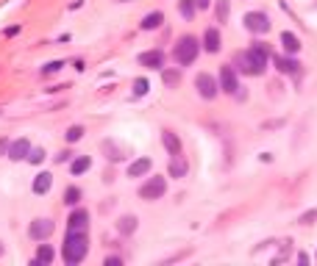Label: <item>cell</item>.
I'll return each mask as SVG.
<instances>
[{
  "instance_id": "1",
  "label": "cell",
  "mask_w": 317,
  "mask_h": 266,
  "mask_svg": "<svg viewBox=\"0 0 317 266\" xmlns=\"http://www.w3.org/2000/svg\"><path fill=\"white\" fill-rule=\"evenodd\" d=\"M267 59H270V50L264 42H256L248 53H240L237 59V70L245 72V75H264L267 70Z\"/></svg>"
},
{
  "instance_id": "2",
  "label": "cell",
  "mask_w": 317,
  "mask_h": 266,
  "mask_svg": "<svg viewBox=\"0 0 317 266\" xmlns=\"http://www.w3.org/2000/svg\"><path fill=\"white\" fill-rule=\"evenodd\" d=\"M86 249H89V238L86 233H67L64 247H61V255H64V263L75 266L86 258Z\"/></svg>"
},
{
  "instance_id": "3",
  "label": "cell",
  "mask_w": 317,
  "mask_h": 266,
  "mask_svg": "<svg viewBox=\"0 0 317 266\" xmlns=\"http://www.w3.org/2000/svg\"><path fill=\"white\" fill-rule=\"evenodd\" d=\"M197 50H200V42H197L195 36H181L178 45H175V50H173V56H175V61H178L181 67H189L192 61L197 59Z\"/></svg>"
},
{
  "instance_id": "4",
  "label": "cell",
  "mask_w": 317,
  "mask_h": 266,
  "mask_svg": "<svg viewBox=\"0 0 317 266\" xmlns=\"http://www.w3.org/2000/svg\"><path fill=\"white\" fill-rule=\"evenodd\" d=\"M164 191H167V180L153 175V177H148V183L139 189V197H142V200H159V197H164Z\"/></svg>"
},
{
  "instance_id": "5",
  "label": "cell",
  "mask_w": 317,
  "mask_h": 266,
  "mask_svg": "<svg viewBox=\"0 0 317 266\" xmlns=\"http://www.w3.org/2000/svg\"><path fill=\"white\" fill-rule=\"evenodd\" d=\"M195 89H197V95L203 97V100H215L220 86H217V81L209 75V72H200V75L195 78Z\"/></svg>"
},
{
  "instance_id": "6",
  "label": "cell",
  "mask_w": 317,
  "mask_h": 266,
  "mask_svg": "<svg viewBox=\"0 0 317 266\" xmlns=\"http://www.w3.org/2000/svg\"><path fill=\"white\" fill-rule=\"evenodd\" d=\"M89 230V213L86 208H75L67 219V233H86Z\"/></svg>"
},
{
  "instance_id": "7",
  "label": "cell",
  "mask_w": 317,
  "mask_h": 266,
  "mask_svg": "<svg viewBox=\"0 0 317 266\" xmlns=\"http://www.w3.org/2000/svg\"><path fill=\"white\" fill-rule=\"evenodd\" d=\"M245 28L251 31V34H267L270 31V17L262 12H251L245 14Z\"/></svg>"
},
{
  "instance_id": "8",
  "label": "cell",
  "mask_w": 317,
  "mask_h": 266,
  "mask_svg": "<svg viewBox=\"0 0 317 266\" xmlns=\"http://www.w3.org/2000/svg\"><path fill=\"white\" fill-rule=\"evenodd\" d=\"M53 233V222L50 219H34L28 227V236L34 238V241H45V238Z\"/></svg>"
},
{
  "instance_id": "9",
  "label": "cell",
  "mask_w": 317,
  "mask_h": 266,
  "mask_svg": "<svg viewBox=\"0 0 317 266\" xmlns=\"http://www.w3.org/2000/svg\"><path fill=\"white\" fill-rule=\"evenodd\" d=\"M220 89L223 92H228V95H237L240 92V83H237V72H234L231 64H226L220 70Z\"/></svg>"
},
{
  "instance_id": "10",
  "label": "cell",
  "mask_w": 317,
  "mask_h": 266,
  "mask_svg": "<svg viewBox=\"0 0 317 266\" xmlns=\"http://www.w3.org/2000/svg\"><path fill=\"white\" fill-rule=\"evenodd\" d=\"M28 153H31V142L28 139H17V142H12L9 144V158L12 161H23V158H28Z\"/></svg>"
},
{
  "instance_id": "11",
  "label": "cell",
  "mask_w": 317,
  "mask_h": 266,
  "mask_svg": "<svg viewBox=\"0 0 317 266\" xmlns=\"http://www.w3.org/2000/svg\"><path fill=\"white\" fill-rule=\"evenodd\" d=\"M139 64L148 67V70H162L164 67V53L162 50H148V53L139 56Z\"/></svg>"
},
{
  "instance_id": "12",
  "label": "cell",
  "mask_w": 317,
  "mask_h": 266,
  "mask_svg": "<svg viewBox=\"0 0 317 266\" xmlns=\"http://www.w3.org/2000/svg\"><path fill=\"white\" fill-rule=\"evenodd\" d=\"M273 61H275V70H278V72H287V75H295V78L300 75V64H298L295 59H284V56H273Z\"/></svg>"
},
{
  "instance_id": "13",
  "label": "cell",
  "mask_w": 317,
  "mask_h": 266,
  "mask_svg": "<svg viewBox=\"0 0 317 266\" xmlns=\"http://www.w3.org/2000/svg\"><path fill=\"white\" fill-rule=\"evenodd\" d=\"M50 186H53V175L50 172H42V175L34 177V194H48Z\"/></svg>"
},
{
  "instance_id": "14",
  "label": "cell",
  "mask_w": 317,
  "mask_h": 266,
  "mask_svg": "<svg viewBox=\"0 0 317 266\" xmlns=\"http://www.w3.org/2000/svg\"><path fill=\"white\" fill-rule=\"evenodd\" d=\"M281 48H284V53L287 56H295L300 50V39L295 34H289V31H284L281 34Z\"/></svg>"
},
{
  "instance_id": "15",
  "label": "cell",
  "mask_w": 317,
  "mask_h": 266,
  "mask_svg": "<svg viewBox=\"0 0 317 266\" xmlns=\"http://www.w3.org/2000/svg\"><path fill=\"white\" fill-rule=\"evenodd\" d=\"M162 142H164L170 155H181V139L175 136L173 130H162Z\"/></svg>"
},
{
  "instance_id": "16",
  "label": "cell",
  "mask_w": 317,
  "mask_h": 266,
  "mask_svg": "<svg viewBox=\"0 0 317 266\" xmlns=\"http://www.w3.org/2000/svg\"><path fill=\"white\" fill-rule=\"evenodd\" d=\"M203 48L209 50V53H217V50H220V31H217V28H206Z\"/></svg>"
},
{
  "instance_id": "17",
  "label": "cell",
  "mask_w": 317,
  "mask_h": 266,
  "mask_svg": "<svg viewBox=\"0 0 317 266\" xmlns=\"http://www.w3.org/2000/svg\"><path fill=\"white\" fill-rule=\"evenodd\" d=\"M150 172V158H137L131 166H128V177H142Z\"/></svg>"
},
{
  "instance_id": "18",
  "label": "cell",
  "mask_w": 317,
  "mask_h": 266,
  "mask_svg": "<svg viewBox=\"0 0 317 266\" xmlns=\"http://www.w3.org/2000/svg\"><path fill=\"white\" fill-rule=\"evenodd\" d=\"M186 161L181 158V155H173V161H170V177H184L186 175Z\"/></svg>"
},
{
  "instance_id": "19",
  "label": "cell",
  "mask_w": 317,
  "mask_h": 266,
  "mask_svg": "<svg viewBox=\"0 0 317 266\" xmlns=\"http://www.w3.org/2000/svg\"><path fill=\"white\" fill-rule=\"evenodd\" d=\"M89 166H92V158H89V155H78V158L70 164V172H72V175H84Z\"/></svg>"
},
{
  "instance_id": "20",
  "label": "cell",
  "mask_w": 317,
  "mask_h": 266,
  "mask_svg": "<svg viewBox=\"0 0 317 266\" xmlns=\"http://www.w3.org/2000/svg\"><path fill=\"white\" fill-rule=\"evenodd\" d=\"M117 230H120L123 236H131V233L137 230V216H120V222H117Z\"/></svg>"
},
{
  "instance_id": "21",
  "label": "cell",
  "mask_w": 317,
  "mask_h": 266,
  "mask_svg": "<svg viewBox=\"0 0 317 266\" xmlns=\"http://www.w3.org/2000/svg\"><path fill=\"white\" fill-rule=\"evenodd\" d=\"M162 23H164V14L162 12H153V14H148V17L142 20V31H153V28H159Z\"/></svg>"
},
{
  "instance_id": "22",
  "label": "cell",
  "mask_w": 317,
  "mask_h": 266,
  "mask_svg": "<svg viewBox=\"0 0 317 266\" xmlns=\"http://www.w3.org/2000/svg\"><path fill=\"white\" fill-rule=\"evenodd\" d=\"M50 260H53V249L48 247V244H39V252H36V260H34V266H48Z\"/></svg>"
},
{
  "instance_id": "23",
  "label": "cell",
  "mask_w": 317,
  "mask_h": 266,
  "mask_svg": "<svg viewBox=\"0 0 317 266\" xmlns=\"http://www.w3.org/2000/svg\"><path fill=\"white\" fill-rule=\"evenodd\" d=\"M178 12H181V17L192 20L197 12V0H178Z\"/></svg>"
},
{
  "instance_id": "24",
  "label": "cell",
  "mask_w": 317,
  "mask_h": 266,
  "mask_svg": "<svg viewBox=\"0 0 317 266\" xmlns=\"http://www.w3.org/2000/svg\"><path fill=\"white\" fill-rule=\"evenodd\" d=\"M103 150H106V158H112V161H123V158H126L114 142H103Z\"/></svg>"
},
{
  "instance_id": "25",
  "label": "cell",
  "mask_w": 317,
  "mask_h": 266,
  "mask_svg": "<svg viewBox=\"0 0 317 266\" xmlns=\"http://www.w3.org/2000/svg\"><path fill=\"white\" fill-rule=\"evenodd\" d=\"M64 202L67 205H78V202H81V189H78V186L64 189Z\"/></svg>"
},
{
  "instance_id": "26",
  "label": "cell",
  "mask_w": 317,
  "mask_h": 266,
  "mask_svg": "<svg viewBox=\"0 0 317 266\" xmlns=\"http://www.w3.org/2000/svg\"><path fill=\"white\" fill-rule=\"evenodd\" d=\"M215 14H217V23H228V0H220V3H217Z\"/></svg>"
},
{
  "instance_id": "27",
  "label": "cell",
  "mask_w": 317,
  "mask_h": 266,
  "mask_svg": "<svg viewBox=\"0 0 317 266\" xmlns=\"http://www.w3.org/2000/svg\"><path fill=\"white\" fill-rule=\"evenodd\" d=\"M164 83H167V86H178V83H181V75L175 70H164Z\"/></svg>"
},
{
  "instance_id": "28",
  "label": "cell",
  "mask_w": 317,
  "mask_h": 266,
  "mask_svg": "<svg viewBox=\"0 0 317 266\" xmlns=\"http://www.w3.org/2000/svg\"><path fill=\"white\" fill-rule=\"evenodd\" d=\"M134 95L137 97L148 95V81H145V78H137V81H134Z\"/></svg>"
},
{
  "instance_id": "29",
  "label": "cell",
  "mask_w": 317,
  "mask_h": 266,
  "mask_svg": "<svg viewBox=\"0 0 317 266\" xmlns=\"http://www.w3.org/2000/svg\"><path fill=\"white\" fill-rule=\"evenodd\" d=\"M25 161H31V164H42V161H45V150H42V147L31 150V153H28V158H25Z\"/></svg>"
},
{
  "instance_id": "30",
  "label": "cell",
  "mask_w": 317,
  "mask_h": 266,
  "mask_svg": "<svg viewBox=\"0 0 317 266\" xmlns=\"http://www.w3.org/2000/svg\"><path fill=\"white\" fill-rule=\"evenodd\" d=\"M81 136H84V128H81V125H72V128L67 130V142H78Z\"/></svg>"
},
{
  "instance_id": "31",
  "label": "cell",
  "mask_w": 317,
  "mask_h": 266,
  "mask_svg": "<svg viewBox=\"0 0 317 266\" xmlns=\"http://www.w3.org/2000/svg\"><path fill=\"white\" fill-rule=\"evenodd\" d=\"M61 67H64V64H61V61H50L48 67H42V75H53V72H59Z\"/></svg>"
},
{
  "instance_id": "32",
  "label": "cell",
  "mask_w": 317,
  "mask_h": 266,
  "mask_svg": "<svg viewBox=\"0 0 317 266\" xmlns=\"http://www.w3.org/2000/svg\"><path fill=\"white\" fill-rule=\"evenodd\" d=\"M123 258H117V255H112V258H106V266H120Z\"/></svg>"
},
{
  "instance_id": "33",
  "label": "cell",
  "mask_w": 317,
  "mask_h": 266,
  "mask_svg": "<svg viewBox=\"0 0 317 266\" xmlns=\"http://www.w3.org/2000/svg\"><path fill=\"white\" fill-rule=\"evenodd\" d=\"M9 144H12L9 139H0V155H6V153H9Z\"/></svg>"
},
{
  "instance_id": "34",
  "label": "cell",
  "mask_w": 317,
  "mask_h": 266,
  "mask_svg": "<svg viewBox=\"0 0 317 266\" xmlns=\"http://www.w3.org/2000/svg\"><path fill=\"white\" fill-rule=\"evenodd\" d=\"M56 161H59V164H64V161H70V153H59V155H56Z\"/></svg>"
},
{
  "instance_id": "35",
  "label": "cell",
  "mask_w": 317,
  "mask_h": 266,
  "mask_svg": "<svg viewBox=\"0 0 317 266\" xmlns=\"http://www.w3.org/2000/svg\"><path fill=\"white\" fill-rule=\"evenodd\" d=\"M209 3L212 0H197V9H209Z\"/></svg>"
},
{
  "instance_id": "36",
  "label": "cell",
  "mask_w": 317,
  "mask_h": 266,
  "mask_svg": "<svg viewBox=\"0 0 317 266\" xmlns=\"http://www.w3.org/2000/svg\"><path fill=\"white\" fill-rule=\"evenodd\" d=\"M0 255H3V247H0Z\"/></svg>"
}]
</instances>
